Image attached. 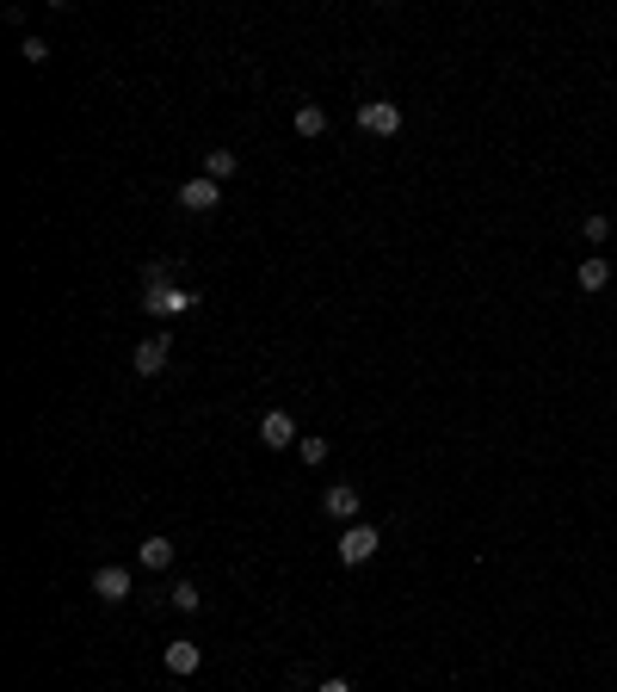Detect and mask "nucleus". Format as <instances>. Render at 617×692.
Returning <instances> with one entry per match:
<instances>
[{"mask_svg": "<svg viewBox=\"0 0 617 692\" xmlns=\"http://www.w3.org/2000/svg\"><path fill=\"white\" fill-rule=\"evenodd\" d=\"M358 130H365V137H395V130H402V105L395 100H365L358 105Z\"/></svg>", "mask_w": 617, "mask_h": 692, "instance_id": "1", "label": "nucleus"}, {"mask_svg": "<svg viewBox=\"0 0 617 692\" xmlns=\"http://www.w3.org/2000/svg\"><path fill=\"white\" fill-rule=\"evenodd\" d=\"M377 525H365V519H358V525H346L340 532V562H352V569H358V562H371V556H377Z\"/></svg>", "mask_w": 617, "mask_h": 692, "instance_id": "2", "label": "nucleus"}, {"mask_svg": "<svg viewBox=\"0 0 617 692\" xmlns=\"http://www.w3.org/2000/svg\"><path fill=\"white\" fill-rule=\"evenodd\" d=\"M204 297L198 291H185V284H167V291H155V297H142V310L148 315H185V310H198Z\"/></svg>", "mask_w": 617, "mask_h": 692, "instance_id": "3", "label": "nucleus"}, {"mask_svg": "<svg viewBox=\"0 0 617 692\" xmlns=\"http://www.w3.org/2000/svg\"><path fill=\"white\" fill-rule=\"evenodd\" d=\"M173 359V341L167 334H148V341H137V378H161Z\"/></svg>", "mask_w": 617, "mask_h": 692, "instance_id": "4", "label": "nucleus"}, {"mask_svg": "<svg viewBox=\"0 0 617 692\" xmlns=\"http://www.w3.org/2000/svg\"><path fill=\"white\" fill-rule=\"evenodd\" d=\"M93 593H100L105 606H118V600H130V569H124V562H105L100 575H93Z\"/></svg>", "mask_w": 617, "mask_h": 692, "instance_id": "5", "label": "nucleus"}, {"mask_svg": "<svg viewBox=\"0 0 617 692\" xmlns=\"http://www.w3.org/2000/svg\"><path fill=\"white\" fill-rule=\"evenodd\" d=\"M321 514H327V519H346V525H358V488H352V483H334L327 495H321Z\"/></svg>", "mask_w": 617, "mask_h": 692, "instance_id": "6", "label": "nucleus"}, {"mask_svg": "<svg viewBox=\"0 0 617 692\" xmlns=\"http://www.w3.org/2000/svg\"><path fill=\"white\" fill-rule=\"evenodd\" d=\"M179 205H185V210H216V205H223V186L198 173V179H185V186H179Z\"/></svg>", "mask_w": 617, "mask_h": 692, "instance_id": "7", "label": "nucleus"}, {"mask_svg": "<svg viewBox=\"0 0 617 692\" xmlns=\"http://www.w3.org/2000/svg\"><path fill=\"white\" fill-rule=\"evenodd\" d=\"M260 439H266V446H278V451H284V446H297V420L284 415V408H272V415L260 420Z\"/></svg>", "mask_w": 617, "mask_h": 692, "instance_id": "8", "label": "nucleus"}, {"mask_svg": "<svg viewBox=\"0 0 617 692\" xmlns=\"http://www.w3.org/2000/svg\"><path fill=\"white\" fill-rule=\"evenodd\" d=\"M198 661H204V649H198V643H185V637H179V643H167V674H198Z\"/></svg>", "mask_w": 617, "mask_h": 692, "instance_id": "9", "label": "nucleus"}, {"mask_svg": "<svg viewBox=\"0 0 617 692\" xmlns=\"http://www.w3.org/2000/svg\"><path fill=\"white\" fill-rule=\"evenodd\" d=\"M137 562H142V569H155V575H161V569H173V538H142Z\"/></svg>", "mask_w": 617, "mask_h": 692, "instance_id": "10", "label": "nucleus"}, {"mask_svg": "<svg viewBox=\"0 0 617 692\" xmlns=\"http://www.w3.org/2000/svg\"><path fill=\"white\" fill-rule=\"evenodd\" d=\"M612 284V260L605 254H586L581 260V291H605Z\"/></svg>", "mask_w": 617, "mask_h": 692, "instance_id": "11", "label": "nucleus"}, {"mask_svg": "<svg viewBox=\"0 0 617 692\" xmlns=\"http://www.w3.org/2000/svg\"><path fill=\"white\" fill-rule=\"evenodd\" d=\"M235 168H241L235 149H210V155H204V179H216V186H223V179H235Z\"/></svg>", "mask_w": 617, "mask_h": 692, "instance_id": "12", "label": "nucleus"}, {"mask_svg": "<svg viewBox=\"0 0 617 692\" xmlns=\"http://www.w3.org/2000/svg\"><path fill=\"white\" fill-rule=\"evenodd\" d=\"M327 130V111L321 105H297V137H321Z\"/></svg>", "mask_w": 617, "mask_h": 692, "instance_id": "13", "label": "nucleus"}, {"mask_svg": "<svg viewBox=\"0 0 617 692\" xmlns=\"http://www.w3.org/2000/svg\"><path fill=\"white\" fill-rule=\"evenodd\" d=\"M167 606H173V612H198V606H204V593L192 588V581H179V588H167Z\"/></svg>", "mask_w": 617, "mask_h": 692, "instance_id": "14", "label": "nucleus"}, {"mask_svg": "<svg viewBox=\"0 0 617 692\" xmlns=\"http://www.w3.org/2000/svg\"><path fill=\"white\" fill-rule=\"evenodd\" d=\"M142 291H148V297L167 291V260H148V266H142Z\"/></svg>", "mask_w": 617, "mask_h": 692, "instance_id": "15", "label": "nucleus"}, {"mask_svg": "<svg viewBox=\"0 0 617 692\" xmlns=\"http://www.w3.org/2000/svg\"><path fill=\"white\" fill-rule=\"evenodd\" d=\"M19 56H25V62H32V69H37V62H50V43H43V37H25V43H19Z\"/></svg>", "mask_w": 617, "mask_h": 692, "instance_id": "16", "label": "nucleus"}, {"mask_svg": "<svg viewBox=\"0 0 617 692\" xmlns=\"http://www.w3.org/2000/svg\"><path fill=\"white\" fill-rule=\"evenodd\" d=\"M297 451H303V464H327V439H315V433L297 439Z\"/></svg>", "mask_w": 617, "mask_h": 692, "instance_id": "17", "label": "nucleus"}, {"mask_svg": "<svg viewBox=\"0 0 617 692\" xmlns=\"http://www.w3.org/2000/svg\"><path fill=\"white\" fill-rule=\"evenodd\" d=\"M581 235H586V242H605V235H612V223H605V216L593 210V216H586V223H581Z\"/></svg>", "mask_w": 617, "mask_h": 692, "instance_id": "18", "label": "nucleus"}, {"mask_svg": "<svg viewBox=\"0 0 617 692\" xmlns=\"http://www.w3.org/2000/svg\"><path fill=\"white\" fill-rule=\"evenodd\" d=\"M315 692H352V687H346V680H321Z\"/></svg>", "mask_w": 617, "mask_h": 692, "instance_id": "19", "label": "nucleus"}]
</instances>
